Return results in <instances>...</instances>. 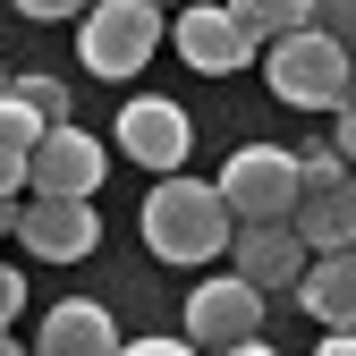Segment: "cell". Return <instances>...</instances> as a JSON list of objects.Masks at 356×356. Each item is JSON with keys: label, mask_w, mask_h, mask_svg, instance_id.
<instances>
[{"label": "cell", "mask_w": 356, "mask_h": 356, "mask_svg": "<svg viewBox=\"0 0 356 356\" xmlns=\"http://www.w3.org/2000/svg\"><path fill=\"white\" fill-rule=\"evenodd\" d=\"M229 238H238V220H229V204H220V187H204V178H187V170L153 178L145 246L161 263H212V254H229Z\"/></svg>", "instance_id": "obj_1"}, {"label": "cell", "mask_w": 356, "mask_h": 356, "mask_svg": "<svg viewBox=\"0 0 356 356\" xmlns=\"http://www.w3.org/2000/svg\"><path fill=\"white\" fill-rule=\"evenodd\" d=\"M263 85H272L289 111H339L348 85H356V60L339 51L323 26H297L280 42H263Z\"/></svg>", "instance_id": "obj_2"}, {"label": "cell", "mask_w": 356, "mask_h": 356, "mask_svg": "<svg viewBox=\"0 0 356 356\" xmlns=\"http://www.w3.org/2000/svg\"><path fill=\"white\" fill-rule=\"evenodd\" d=\"M161 34H170V17L153 0H94L76 17V60H85V76H136L161 51Z\"/></svg>", "instance_id": "obj_3"}, {"label": "cell", "mask_w": 356, "mask_h": 356, "mask_svg": "<svg viewBox=\"0 0 356 356\" xmlns=\"http://www.w3.org/2000/svg\"><path fill=\"white\" fill-rule=\"evenodd\" d=\"M212 187H220V204H229L238 229L246 220H289L297 212V153L289 145H238Z\"/></svg>", "instance_id": "obj_4"}, {"label": "cell", "mask_w": 356, "mask_h": 356, "mask_svg": "<svg viewBox=\"0 0 356 356\" xmlns=\"http://www.w3.org/2000/svg\"><path fill=\"white\" fill-rule=\"evenodd\" d=\"M170 42H178V60H187L195 76H238L263 42L229 17V9H212V0H187V9L170 17Z\"/></svg>", "instance_id": "obj_5"}, {"label": "cell", "mask_w": 356, "mask_h": 356, "mask_svg": "<svg viewBox=\"0 0 356 356\" xmlns=\"http://www.w3.org/2000/svg\"><path fill=\"white\" fill-rule=\"evenodd\" d=\"M102 170H111V153L68 119V127H42V145H34V161H26V187H34V195H76V204H94Z\"/></svg>", "instance_id": "obj_6"}, {"label": "cell", "mask_w": 356, "mask_h": 356, "mask_svg": "<svg viewBox=\"0 0 356 356\" xmlns=\"http://www.w3.org/2000/svg\"><path fill=\"white\" fill-rule=\"evenodd\" d=\"M187 339L212 356V348H238V339H263V289L254 280H195L187 297Z\"/></svg>", "instance_id": "obj_7"}, {"label": "cell", "mask_w": 356, "mask_h": 356, "mask_svg": "<svg viewBox=\"0 0 356 356\" xmlns=\"http://www.w3.org/2000/svg\"><path fill=\"white\" fill-rule=\"evenodd\" d=\"M17 238L42 263H85L102 246V220H94V204H76V195H34V204H17Z\"/></svg>", "instance_id": "obj_8"}, {"label": "cell", "mask_w": 356, "mask_h": 356, "mask_svg": "<svg viewBox=\"0 0 356 356\" xmlns=\"http://www.w3.org/2000/svg\"><path fill=\"white\" fill-rule=\"evenodd\" d=\"M119 153L136 170H153V178H170L178 161H187V111L161 102V94H136L119 111Z\"/></svg>", "instance_id": "obj_9"}, {"label": "cell", "mask_w": 356, "mask_h": 356, "mask_svg": "<svg viewBox=\"0 0 356 356\" xmlns=\"http://www.w3.org/2000/svg\"><path fill=\"white\" fill-rule=\"evenodd\" d=\"M229 263H238V280H254L263 297H272V289H297L314 254H305V238L289 229V220H246V229L229 238Z\"/></svg>", "instance_id": "obj_10"}, {"label": "cell", "mask_w": 356, "mask_h": 356, "mask_svg": "<svg viewBox=\"0 0 356 356\" xmlns=\"http://www.w3.org/2000/svg\"><path fill=\"white\" fill-rule=\"evenodd\" d=\"M34 356H119V323L102 314L94 297H68V305H51V314H42Z\"/></svg>", "instance_id": "obj_11"}, {"label": "cell", "mask_w": 356, "mask_h": 356, "mask_svg": "<svg viewBox=\"0 0 356 356\" xmlns=\"http://www.w3.org/2000/svg\"><path fill=\"white\" fill-rule=\"evenodd\" d=\"M289 229L305 238V254H356V178L348 187H323V195H297Z\"/></svg>", "instance_id": "obj_12"}, {"label": "cell", "mask_w": 356, "mask_h": 356, "mask_svg": "<svg viewBox=\"0 0 356 356\" xmlns=\"http://www.w3.org/2000/svg\"><path fill=\"white\" fill-rule=\"evenodd\" d=\"M297 305L323 331H356V254H314L297 280Z\"/></svg>", "instance_id": "obj_13"}, {"label": "cell", "mask_w": 356, "mask_h": 356, "mask_svg": "<svg viewBox=\"0 0 356 356\" xmlns=\"http://www.w3.org/2000/svg\"><path fill=\"white\" fill-rule=\"evenodd\" d=\"M254 42H280V34H297V26H314V0H220Z\"/></svg>", "instance_id": "obj_14"}, {"label": "cell", "mask_w": 356, "mask_h": 356, "mask_svg": "<svg viewBox=\"0 0 356 356\" xmlns=\"http://www.w3.org/2000/svg\"><path fill=\"white\" fill-rule=\"evenodd\" d=\"M9 94H17L42 127H68V85H60V76H9Z\"/></svg>", "instance_id": "obj_15"}, {"label": "cell", "mask_w": 356, "mask_h": 356, "mask_svg": "<svg viewBox=\"0 0 356 356\" xmlns=\"http://www.w3.org/2000/svg\"><path fill=\"white\" fill-rule=\"evenodd\" d=\"M323 187H348V161H339V145H305L297 153V195H323Z\"/></svg>", "instance_id": "obj_16"}, {"label": "cell", "mask_w": 356, "mask_h": 356, "mask_svg": "<svg viewBox=\"0 0 356 356\" xmlns=\"http://www.w3.org/2000/svg\"><path fill=\"white\" fill-rule=\"evenodd\" d=\"M314 26H323V34L339 42V51L356 60V0H314Z\"/></svg>", "instance_id": "obj_17"}, {"label": "cell", "mask_w": 356, "mask_h": 356, "mask_svg": "<svg viewBox=\"0 0 356 356\" xmlns=\"http://www.w3.org/2000/svg\"><path fill=\"white\" fill-rule=\"evenodd\" d=\"M17 17H34V26H68V17H85L94 0H9Z\"/></svg>", "instance_id": "obj_18"}, {"label": "cell", "mask_w": 356, "mask_h": 356, "mask_svg": "<svg viewBox=\"0 0 356 356\" xmlns=\"http://www.w3.org/2000/svg\"><path fill=\"white\" fill-rule=\"evenodd\" d=\"M119 356H204L195 339H119Z\"/></svg>", "instance_id": "obj_19"}, {"label": "cell", "mask_w": 356, "mask_h": 356, "mask_svg": "<svg viewBox=\"0 0 356 356\" xmlns=\"http://www.w3.org/2000/svg\"><path fill=\"white\" fill-rule=\"evenodd\" d=\"M331 145H339V161L356 170V85H348V102H339V136H331Z\"/></svg>", "instance_id": "obj_20"}, {"label": "cell", "mask_w": 356, "mask_h": 356, "mask_svg": "<svg viewBox=\"0 0 356 356\" xmlns=\"http://www.w3.org/2000/svg\"><path fill=\"white\" fill-rule=\"evenodd\" d=\"M26 161H34V153H17V145H0V195H17V187H26Z\"/></svg>", "instance_id": "obj_21"}, {"label": "cell", "mask_w": 356, "mask_h": 356, "mask_svg": "<svg viewBox=\"0 0 356 356\" xmlns=\"http://www.w3.org/2000/svg\"><path fill=\"white\" fill-rule=\"evenodd\" d=\"M314 356H356V331H323V348Z\"/></svg>", "instance_id": "obj_22"}, {"label": "cell", "mask_w": 356, "mask_h": 356, "mask_svg": "<svg viewBox=\"0 0 356 356\" xmlns=\"http://www.w3.org/2000/svg\"><path fill=\"white\" fill-rule=\"evenodd\" d=\"M212 356H280V348H263V339H238V348H212Z\"/></svg>", "instance_id": "obj_23"}, {"label": "cell", "mask_w": 356, "mask_h": 356, "mask_svg": "<svg viewBox=\"0 0 356 356\" xmlns=\"http://www.w3.org/2000/svg\"><path fill=\"white\" fill-rule=\"evenodd\" d=\"M17 229V195H0V238H9Z\"/></svg>", "instance_id": "obj_24"}, {"label": "cell", "mask_w": 356, "mask_h": 356, "mask_svg": "<svg viewBox=\"0 0 356 356\" xmlns=\"http://www.w3.org/2000/svg\"><path fill=\"white\" fill-rule=\"evenodd\" d=\"M0 356H26V348H17V339H9V331H0Z\"/></svg>", "instance_id": "obj_25"}, {"label": "cell", "mask_w": 356, "mask_h": 356, "mask_svg": "<svg viewBox=\"0 0 356 356\" xmlns=\"http://www.w3.org/2000/svg\"><path fill=\"white\" fill-rule=\"evenodd\" d=\"M153 9H187V0H153Z\"/></svg>", "instance_id": "obj_26"}, {"label": "cell", "mask_w": 356, "mask_h": 356, "mask_svg": "<svg viewBox=\"0 0 356 356\" xmlns=\"http://www.w3.org/2000/svg\"><path fill=\"white\" fill-rule=\"evenodd\" d=\"M0 94H9V68H0Z\"/></svg>", "instance_id": "obj_27"}]
</instances>
